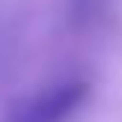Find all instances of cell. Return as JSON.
<instances>
[{
  "instance_id": "6da1fadb",
  "label": "cell",
  "mask_w": 122,
  "mask_h": 122,
  "mask_svg": "<svg viewBox=\"0 0 122 122\" xmlns=\"http://www.w3.org/2000/svg\"><path fill=\"white\" fill-rule=\"evenodd\" d=\"M89 98L86 77H60L15 101L3 122H69Z\"/></svg>"
},
{
  "instance_id": "7a4b0ae2",
  "label": "cell",
  "mask_w": 122,
  "mask_h": 122,
  "mask_svg": "<svg viewBox=\"0 0 122 122\" xmlns=\"http://www.w3.org/2000/svg\"><path fill=\"white\" fill-rule=\"evenodd\" d=\"M107 3H110V0H66V6H69V21L75 24V27H86V24H92L98 15H104Z\"/></svg>"
}]
</instances>
